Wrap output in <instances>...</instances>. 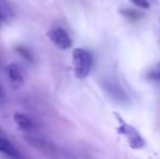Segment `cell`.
<instances>
[{
  "label": "cell",
  "instance_id": "obj_1",
  "mask_svg": "<svg viewBox=\"0 0 160 159\" xmlns=\"http://www.w3.org/2000/svg\"><path fill=\"white\" fill-rule=\"evenodd\" d=\"M74 74L78 79H85L89 74L93 64L91 52L83 48H75L72 52Z\"/></svg>",
  "mask_w": 160,
  "mask_h": 159
},
{
  "label": "cell",
  "instance_id": "obj_2",
  "mask_svg": "<svg viewBox=\"0 0 160 159\" xmlns=\"http://www.w3.org/2000/svg\"><path fill=\"white\" fill-rule=\"evenodd\" d=\"M118 120H120V125L118 127V132L122 134L125 138H127L128 145L131 148L133 149H141L145 146V140L142 137V135L136 131V129L132 127V125L125 123L123 120H121L118 117Z\"/></svg>",
  "mask_w": 160,
  "mask_h": 159
},
{
  "label": "cell",
  "instance_id": "obj_3",
  "mask_svg": "<svg viewBox=\"0 0 160 159\" xmlns=\"http://www.w3.org/2000/svg\"><path fill=\"white\" fill-rule=\"evenodd\" d=\"M47 36L55 46L60 49H69L72 46V39L70 38L67 31L62 27L51 28L47 33Z\"/></svg>",
  "mask_w": 160,
  "mask_h": 159
},
{
  "label": "cell",
  "instance_id": "obj_4",
  "mask_svg": "<svg viewBox=\"0 0 160 159\" xmlns=\"http://www.w3.org/2000/svg\"><path fill=\"white\" fill-rule=\"evenodd\" d=\"M9 82L13 89H19L24 85V73L18 63H10L6 67Z\"/></svg>",
  "mask_w": 160,
  "mask_h": 159
},
{
  "label": "cell",
  "instance_id": "obj_5",
  "mask_svg": "<svg viewBox=\"0 0 160 159\" xmlns=\"http://www.w3.org/2000/svg\"><path fill=\"white\" fill-rule=\"evenodd\" d=\"M0 153L12 159H24V156L18 147L3 133L0 134Z\"/></svg>",
  "mask_w": 160,
  "mask_h": 159
},
{
  "label": "cell",
  "instance_id": "obj_6",
  "mask_svg": "<svg viewBox=\"0 0 160 159\" xmlns=\"http://www.w3.org/2000/svg\"><path fill=\"white\" fill-rule=\"evenodd\" d=\"M13 120H14L15 124L24 132H33L39 127L37 121L35 119L21 112H15L13 116Z\"/></svg>",
  "mask_w": 160,
  "mask_h": 159
},
{
  "label": "cell",
  "instance_id": "obj_7",
  "mask_svg": "<svg viewBox=\"0 0 160 159\" xmlns=\"http://www.w3.org/2000/svg\"><path fill=\"white\" fill-rule=\"evenodd\" d=\"M14 17V12L6 0H0V20L2 23H8Z\"/></svg>",
  "mask_w": 160,
  "mask_h": 159
},
{
  "label": "cell",
  "instance_id": "obj_8",
  "mask_svg": "<svg viewBox=\"0 0 160 159\" xmlns=\"http://www.w3.org/2000/svg\"><path fill=\"white\" fill-rule=\"evenodd\" d=\"M15 51H17V52L19 53V55L21 56V57L23 58L24 60H26V61H28V62H34L33 53L31 52V51L28 50L26 47H24V46H17V47H15Z\"/></svg>",
  "mask_w": 160,
  "mask_h": 159
},
{
  "label": "cell",
  "instance_id": "obj_9",
  "mask_svg": "<svg viewBox=\"0 0 160 159\" xmlns=\"http://www.w3.org/2000/svg\"><path fill=\"white\" fill-rule=\"evenodd\" d=\"M148 77L150 80L155 81V82L160 84V62L156 63L149 71H148Z\"/></svg>",
  "mask_w": 160,
  "mask_h": 159
},
{
  "label": "cell",
  "instance_id": "obj_10",
  "mask_svg": "<svg viewBox=\"0 0 160 159\" xmlns=\"http://www.w3.org/2000/svg\"><path fill=\"white\" fill-rule=\"evenodd\" d=\"M134 4H136L137 7L139 8H143V9H149L150 4L147 0H131Z\"/></svg>",
  "mask_w": 160,
  "mask_h": 159
},
{
  "label": "cell",
  "instance_id": "obj_11",
  "mask_svg": "<svg viewBox=\"0 0 160 159\" xmlns=\"http://www.w3.org/2000/svg\"><path fill=\"white\" fill-rule=\"evenodd\" d=\"M6 99H7V94L3 88V85H2L1 81H0V106L6 102Z\"/></svg>",
  "mask_w": 160,
  "mask_h": 159
},
{
  "label": "cell",
  "instance_id": "obj_12",
  "mask_svg": "<svg viewBox=\"0 0 160 159\" xmlns=\"http://www.w3.org/2000/svg\"><path fill=\"white\" fill-rule=\"evenodd\" d=\"M125 15H128V17H131V19H133V20H135V19H137V12H135L134 10H128V11H125V12H123Z\"/></svg>",
  "mask_w": 160,
  "mask_h": 159
},
{
  "label": "cell",
  "instance_id": "obj_13",
  "mask_svg": "<svg viewBox=\"0 0 160 159\" xmlns=\"http://www.w3.org/2000/svg\"><path fill=\"white\" fill-rule=\"evenodd\" d=\"M1 24H2V21H1V20H0V26H1Z\"/></svg>",
  "mask_w": 160,
  "mask_h": 159
}]
</instances>
